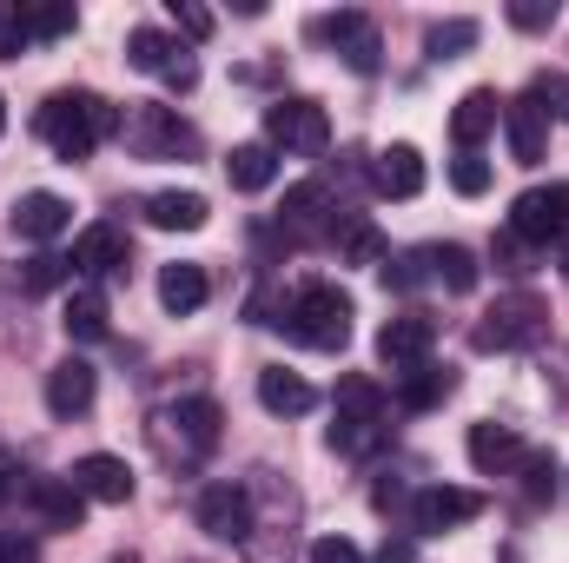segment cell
I'll return each mask as SVG.
<instances>
[{
	"instance_id": "51",
	"label": "cell",
	"mask_w": 569,
	"mask_h": 563,
	"mask_svg": "<svg viewBox=\"0 0 569 563\" xmlns=\"http://www.w3.org/2000/svg\"><path fill=\"white\" fill-rule=\"evenodd\" d=\"M563 491H569V484H563Z\"/></svg>"
},
{
	"instance_id": "7",
	"label": "cell",
	"mask_w": 569,
	"mask_h": 563,
	"mask_svg": "<svg viewBox=\"0 0 569 563\" xmlns=\"http://www.w3.org/2000/svg\"><path fill=\"white\" fill-rule=\"evenodd\" d=\"M120 134H127V146H133L140 159H179V152H192V127H186L172 107H152V100L120 120Z\"/></svg>"
},
{
	"instance_id": "36",
	"label": "cell",
	"mask_w": 569,
	"mask_h": 563,
	"mask_svg": "<svg viewBox=\"0 0 569 563\" xmlns=\"http://www.w3.org/2000/svg\"><path fill=\"white\" fill-rule=\"evenodd\" d=\"M530 100H537L550 120H569V73H537V80H530Z\"/></svg>"
},
{
	"instance_id": "18",
	"label": "cell",
	"mask_w": 569,
	"mask_h": 563,
	"mask_svg": "<svg viewBox=\"0 0 569 563\" xmlns=\"http://www.w3.org/2000/svg\"><path fill=\"white\" fill-rule=\"evenodd\" d=\"M27 497H33V511H40L53 531H80V517H87V497H80L73 477H33Z\"/></svg>"
},
{
	"instance_id": "29",
	"label": "cell",
	"mask_w": 569,
	"mask_h": 563,
	"mask_svg": "<svg viewBox=\"0 0 569 563\" xmlns=\"http://www.w3.org/2000/svg\"><path fill=\"white\" fill-rule=\"evenodd\" d=\"M284 226H298V233H311V226H318V219H325V213H331V186H325V179H298V186H291V192H284Z\"/></svg>"
},
{
	"instance_id": "27",
	"label": "cell",
	"mask_w": 569,
	"mask_h": 563,
	"mask_svg": "<svg viewBox=\"0 0 569 563\" xmlns=\"http://www.w3.org/2000/svg\"><path fill=\"white\" fill-rule=\"evenodd\" d=\"M179 53H186V47H179V40H166L159 27H133V33H127V60H133L140 73H159V80H166Z\"/></svg>"
},
{
	"instance_id": "9",
	"label": "cell",
	"mask_w": 569,
	"mask_h": 563,
	"mask_svg": "<svg viewBox=\"0 0 569 563\" xmlns=\"http://www.w3.org/2000/svg\"><path fill=\"white\" fill-rule=\"evenodd\" d=\"M199 531L219 544H246L252 537V497L246 484H206L199 491Z\"/></svg>"
},
{
	"instance_id": "12",
	"label": "cell",
	"mask_w": 569,
	"mask_h": 563,
	"mask_svg": "<svg viewBox=\"0 0 569 563\" xmlns=\"http://www.w3.org/2000/svg\"><path fill=\"white\" fill-rule=\"evenodd\" d=\"M477 511H483V497L477 491H457V484H430V491H418V504H411V517H418L425 537H443V531L470 524Z\"/></svg>"
},
{
	"instance_id": "48",
	"label": "cell",
	"mask_w": 569,
	"mask_h": 563,
	"mask_svg": "<svg viewBox=\"0 0 569 563\" xmlns=\"http://www.w3.org/2000/svg\"><path fill=\"white\" fill-rule=\"evenodd\" d=\"M0 471H13V451H7V437H0Z\"/></svg>"
},
{
	"instance_id": "10",
	"label": "cell",
	"mask_w": 569,
	"mask_h": 563,
	"mask_svg": "<svg viewBox=\"0 0 569 563\" xmlns=\"http://www.w3.org/2000/svg\"><path fill=\"white\" fill-rule=\"evenodd\" d=\"M430 345H437V325H430L425 312H398V318H385V332H378V358H385L391 372L425 365Z\"/></svg>"
},
{
	"instance_id": "21",
	"label": "cell",
	"mask_w": 569,
	"mask_h": 563,
	"mask_svg": "<svg viewBox=\"0 0 569 563\" xmlns=\"http://www.w3.org/2000/svg\"><path fill=\"white\" fill-rule=\"evenodd\" d=\"M206 292H212L206 266H192V259H179V266H159V305H166L172 318L199 312V305H206Z\"/></svg>"
},
{
	"instance_id": "8",
	"label": "cell",
	"mask_w": 569,
	"mask_h": 563,
	"mask_svg": "<svg viewBox=\"0 0 569 563\" xmlns=\"http://www.w3.org/2000/svg\"><path fill=\"white\" fill-rule=\"evenodd\" d=\"M311 33H318V40H331V47H338V60H345L351 73H378V60H385V40H378L371 13H358V7H345V13H325Z\"/></svg>"
},
{
	"instance_id": "17",
	"label": "cell",
	"mask_w": 569,
	"mask_h": 563,
	"mask_svg": "<svg viewBox=\"0 0 569 563\" xmlns=\"http://www.w3.org/2000/svg\"><path fill=\"white\" fill-rule=\"evenodd\" d=\"M73 226V206L60 199V192H27V199H13V233L20 239H60Z\"/></svg>"
},
{
	"instance_id": "23",
	"label": "cell",
	"mask_w": 569,
	"mask_h": 563,
	"mask_svg": "<svg viewBox=\"0 0 569 563\" xmlns=\"http://www.w3.org/2000/svg\"><path fill=\"white\" fill-rule=\"evenodd\" d=\"M60 325H67V338H73V345H100V338H107V298H100L93 285L67 292V305H60Z\"/></svg>"
},
{
	"instance_id": "37",
	"label": "cell",
	"mask_w": 569,
	"mask_h": 563,
	"mask_svg": "<svg viewBox=\"0 0 569 563\" xmlns=\"http://www.w3.org/2000/svg\"><path fill=\"white\" fill-rule=\"evenodd\" d=\"M450 186H457L463 199H477V192L490 186V166H483L477 152H457V159H450Z\"/></svg>"
},
{
	"instance_id": "40",
	"label": "cell",
	"mask_w": 569,
	"mask_h": 563,
	"mask_svg": "<svg viewBox=\"0 0 569 563\" xmlns=\"http://www.w3.org/2000/svg\"><path fill=\"white\" fill-rule=\"evenodd\" d=\"M172 20H179L186 40H206V33H212V13H206L199 0H172Z\"/></svg>"
},
{
	"instance_id": "19",
	"label": "cell",
	"mask_w": 569,
	"mask_h": 563,
	"mask_svg": "<svg viewBox=\"0 0 569 563\" xmlns=\"http://www.w3.org/2000/svg\"><path fill=\"white\" fill-rule=\"evenodd\" d=\"M503 134H510V159H517V166H537V159H543V140H550L543 107H537L530 93L510 100V107H503Z\"/></svg>"
},
{
	"instance_id": "34",
	"label": "cell",
	"mask_w": 569,
	"mask_h": 563,
	"mask_svg": "<svg viewBox=\"0 0 569 563\" xmlns=\"http://www.w3.org/2000/svg\"><path fill=\"white\" fill-rule=\"evenodd\" d=\"M557 477H563V471H557L550 451H523V497H530V504H543V497L557 491Z\"/></svg>"
},
{
	"instance_id": "39",
	"label": "cell",
	"mask_w": 569,
	"mask_h": 563,
	"mask_svg": "<svg viewBox=\"0 0 569 563\" xmlns=\"http://www.w3.org/2000/svg\"><path fill=\"white\" fill-rule=\"evenodd\" d=\"M73 273V259H53V253H40L33 266H27V292H47V285H60Z\"/></svg>"
},
{
	"instance_id": "15",
	"label": "cell",
	"mask_w": 569,
	"mask_h": 563,
	"mask_svg": "<svg viewBox=\"0 0 569 563\" xmlns=\"http://www.w3.org/2000/svg\"><path fill=\"white\" fill-rule=\"evenodd\" d=\"M463 451H470V464H477L483 477H503L510 464H523V437H517L510 424H470Z\"/></svg>"
},
{
	"instance_id": "42",
	"label": "cell",
	"mask_w": 569,
	"mask_h": 563,
	"mask_svg": "<svg viewBox=\"0 0 569 563\" xmlns=\"http://www.w3.org/2000/svg\"><path fill=\"white\" fill-rule=\"evenodd\" d=\"M311 563H365V551H358L351 537H318V544H311Z\"/></svg>"
},
{
	"instance_id": "26",
	"label": "cell",
	"mask_w": 569,
	"mask_h": 563,
	"mask_svg": "<svg viewBox=\"0 0 569 563\" xmlns=\"http://www.w3.org/2000/svg\"><path fill=\"white\" fill-rule=\"evenodd\" d=\"M450 398V372H437V365H411V372H398V405L405 412H430V405H443Z\"/></svg>"
},
{
	"instance_id": "28",
	"label": "cell",
	"mask_w": 569,
	"mask_h": 563,
	"mask_svg": "<svg viewBox=\"0 0 569 563\" xmlns=\"http://www.w3.org/2000/svg\"><path fill=\"white\" fill-rule=\"evenodd\" d=\"M425 266L443 292H470L477 285V253L470 246H425Z\"/></svg>"
},
{
	"instance_id": "38",
	"label": "cell",
	"mask_w": 569,
	"mask_h": 563,
	"mask_svg": "<svg viewBox=\"0 0 569 563\" xmlns=\"http://www.w3.org/2000/svg\"><path fill=\"white\" fill-rule=\"evenodd\" d=\"M510 27H523V33L557 27V0H510Z\"/></svg>"
},
{
	"instance_id": "20",
	"label": "cell",
	"mask_w": 569,
	"mask_h": 563,
	"mask_svg": "<svg viewBox=\"0 0 569 563\" xmlns=\"http://www.w3.org/2000/svg\"><path fill=\"white\" fill-rule=\"evenodd\" d=\"M259 405H266L272 418H305V412L318 405V392H311L298 372H284V365H266V372H259Z\"/></svg>"
},
{
	"instance_id": "1",
	"label": "cell",
	"mask_w": 569,
	"mask_h": 563,
	"mask_svg": "<svg viewBox=\"0 0 569 563\" xmlns=\"http://www.w3.org/2000/svg\"><path fill=\"white\" fill-rule=\"evenodd\" d=\"M120 134V107H107L100 93H53L47 107H40V140L53 146L67 166L73 159H87L100 140H113Z\"/></svg>"
},
{
	"instance_id": "16",
	"label": "cell",
	"mask_w": 569,
	"mask_h": 563,
	"mask_svg": "<svg viewBox=\"0 0 569 563\" xmlns=\"http://www.w3.org/2000/svg\"><path fill=\"white\" fill-rule=\"evenodd\" d=\"M371 179H378V192L385 199H418L425 192V152L418 146H385L378 152V166H371Z\"/></svg>"
},
{
	"instance_id": "6",
	"label": "cell",
	"mask_w": 569,
	"mask_h": 563,
	"mask_svg": "<svg viewBox=\"0 0 569 563\" xmlns=\"http://www.w3.org/2000/svg\"><path fill=\"white\" fill-rule=\"evenodd\" d=\"M266 146L272 152H325L331 146V120H325V107L318 100H279V107H266Z\"/></svg>"
},
{
	"instance_id": "41",
	"label": "cell",
	"mask_w": 569,
	"mask_h": 563,
	"mask_svg": "<svg viewBox=\"0 0 569 563\" xmlns=\"http://www.w3.org/2000/svg\"><path fill=\"white\" fill-rule=\"evenodd\" d=\"M20 47H27V20L20 7H0V60H20Z\"/></svg>"
},
{
	"instance_id": "50",
	"label": "cell",
	"mask_w": 569,
	"mask_h": 563,
	"mask_svg": "<svg viewBox=\"0 0 569 563\" xmlns=\"http://www.w3.org/2000/svg\"><path fill=\"white\" fill-rule=\"evenodd\" d=\"M563 279H569V246H563Z\"/></svg>"
},
{
	"instance_id": "49",
	"label": "cell",
	"mask_w": 569,
	"mask_h": 563,
	"mask_svg": "<svg viewBox=\"0 0 569 563\" xmlns=\"http://www.w3.org/2000/svg\"><path fill=\"white\" fill-rule=\"evenodd\" d=\"M0 134H7V100H0Z\"/></svg>"
},
{
	"instance_id": "24",
	"label": "cell",
	"mask_w": 569,
	"mask_h": 563,
	"mask_svg": "<svg viewBox=\"0 0 569 563\" xmlns=\"http://www.w3.org/2000/svg\"><path fill=\"white\" fill-rule=\"evenodd\" d=\"M497 127V93L490 87H470L463 100H457V113H450V140L463 146V152H477V140Z\"/></svg>"
},
{
	"instance_id": "30",
	"label": "cell",
	"mask_w": 569,
	"mask_h": 563,
	"mask_svg": "<svg viewBox=\"0 0 569 563\" xmlns=\"http://www.w3.org/2000/svg\"><path fill=\"white\" fill-rule=\"evenodd\" d=\"M338 418H351V424H385V392H378L371 378H345V385H338Z\"/></svg>"
},
{
	"instance_id": "14",
	"label": "cell",
	"mask_w": 569,
	"mask_h": 563,
	"mask_svg": "<svg viewBox=\"0 0 569 563\" xmlns=\"http://www.w3.org/2000/svg\"><path fill=\"white\" fill-rule=\"evenodd\" d=\"M73 484H80L87 504H127V497H133V471H127V457H113V451L80 457V464H73Z\"/></svg>"
},
{
	"instance_id": "45",
	"label": "cell",
	"mask_w": 569,
	"mask_h": 563,
	"mask_svg": "<svg viewBox=\"0 0 569 563\" xmlns=\"http://www.w3.org/2000/svg\"><path fill=\"white\" fill-rule=\"evenodd\" d=\"M0 563H40L33 537H0Z\"/></svg>"
},
{
	"instance_id": "35",
	"label": "cell",
	"mask_w": 569,
	"mask_h": 563,
	"mask_svg": "<svg viewBox=\"0 0 569 563\" xmlns=\"http://www.w3.org/2000/svg\"><path fill=\"white\" fill-rule=\"evenodd\" d=\"M378 444H385V424H351V418L331 424V451H345V457H365Z\"/></svg>"
},
{
	"instance_id": "46",
	"label": "cell",
	"mask_w": 569,
	"mask_h": 563,
	"mask_svg": "<svg viewBox=\"0 0 569 563\" xmlns=\"http://www.w3.org/2000/svg\"><path fill=\"white\" fill-rule=\"evenodd\" d=\"M378 563H418L411 537H385V544H378Z\"/></svg>"
},
{
	"instance_id": "47",
	"label": "cell",
	"mask_w": 569,
	"mask_h": 563,
	"mask_svg": "<svg viewBox=\"0 0 569 563\" xmlns=\"http://www.w3.org/2000/svg\"><path fill=\"white\" fill-rule=\"evenodd\" d=\"M13 484H20V477H13V471H0V504L13 497Z\"/></svg>"
},
{
	"instance_id": "5",
	"label": "cell",
	"mask_w": 569,
	"mask_h": 563,
	"mask_svg": "<svg viewBox=\"0 0 569 563\" xmlns=\"http://www.w3.org/2000/svg\"><path fill=\"white\" fill-rule=\"evenodd\" d=\"M563 233H569V179H550V186L517 192V206H510V239L550 246V239H563Z\"/></svg>"
},
{
	"instance_id": "31",
	"label": "cell",
	"mask_w": 569,
	"mask_h": 563,
	"mask_svg": "<svg viewBox=\"0 0 569 563\" xmlns=\"http://www.w3.org/2000/svg\"><path fill=\"white\" fill-rule=\"evenodd\" d=\"M477 33H483L477 20H437V27L425 33V53L430 60H457L463 47H477Z\"/></svg>"
},
{
	"instance_id": "13",
	"label": "cell",
	"mask_w": 569,
	"mask_h": 563,
	"mask_svg": "<svg viewBox=\"0 0 569 563\" xmlns=\"http://www.w3.org/2000/svg\"><path fill=\"white\" fill-rule=\"evenodd\" d=\"M127 259H133V246H127V233L120 226H87L80 239H73V273H87V279H107V273H127Z\"/></svg>"
},
{
	"instance_id": "2",
	"label": "cell",
	"mask_w": 569,
	"mask_h": 563,
	"mask_svg": "<svg viewBox=\"0 0 569 563\" xmlns=\"http://www.w3.org/2000/svg\"><path fill=\"white\" fill-rule=\"evenodd\" d=\"M351 298L338 292V285H325V279H311V285H298L291 298H284V332L298 338V345H311V352H345L351 345Z\"/></svg>"
},
{
	"instance_id": "11",
	"label": "cell",
	"mask_w": 569,
	"mask_h": 563,
	"mask_svg": "<svg viewBox=\"0 0 569 563\" xmlns=\"http://www.w3.org/2000/svg\"><path fill=\"white\" fill-rule=\"evenodd\" d=\"M93 398H100V372L87 358H60L47 372V412L53 418H80V412H93Z\"/></svg>"
},
{
	"instance_id": "22",
	"label": "cell",
	"mask_w": 569,
	"mask_h": 563,
	"mask_svg": "<svg viewBox=\"0 0 569 563\" xmlns=\"http://www.w3.org/2000/svg\"><path fill=\"white\" fill-rule=\"evenodd\" d=\"M146 219H152L159 233H199V226L212 219V206H206L199 192H152V199H146Z\"/></svg>"
},
{
	"instance_id": "25",
	"label": "cell",
	"mask_w": 569,
	"mask_h": 563,
	"mask_svg": "<svg viewBox=\"0 0 569 563\" xmlns=\"http://www.w3.org/2000/svg\"><path fill=\"white\" fill-rule=\"evenodd\" d=\"M226 179H232L239 192H266V186L279 179V152H272L266 140L232 146V159H226Z\"/></svg>"
},
{
	"instance_id": "32",
	"label": "cell",
	"mask_w": 569,
	"mask_h": 563,
	"mask_svg": "<svg viewBox=\"0 0 569 563\" xmlns=\"http://www.w3.org/2000/svg\"><path fill=\"white\" fill-rule=\"evenodd\" d=\"M345 259H351V266H385V233H378L371 219H351V226H345Z\"/></svg>"
},
{
	"instance_id": "44",
	"label": "cell",
	"mask_w": 569,
	"mask_h": 563,
	"mask_svg": "<svg viewBox=\"0 0 569 563\" xmlns=\"http://www.w3.org/2000/svg\"><path fill=\"white\" fill-rule=\"evenodd\" d=\"M418 266H425V259H418V253H411V259H398V273H391V266H385V285H398V292H411V285L425 279V273H418Z\"/></svg>"
},
{
	"instance_id": "4",
	"label": "cell",
	"mask_w": 569,
	"mask_h": 563,
	"mask_svg": "<svg viewBox=\"0 0 569 563\" xmlns=\"http://www.w3.org/2000/svg\"><path fill=\"white\" fill-rule=\"evenodd\" d=\"M543 325H550V305L537 292H510V298H497L483 312V325L470 332V345L477 352H523V345L543 338Z\"/></svg>"
},
{
	"instance_id": "33",
	"label": "cell",
	"mask_w": 569,
	"mask_h": 563,
	"mask_svg": "<svg viewBox=\"0 0 569 563\" xmlns=\"http://www.w3.org/2000/svg\"><path fill=\"white\" fill-rule=\"evenodd\" d=\"M20 20H27V40H60V33H73V7H20Z\"/></svg>"
},
{
	"instance_id": "3",
	"label": "cell",
	"mask_w": 569,
	"mask_h": 563,
	"mask_svg": "<svg viewBox=\"0 0 569 563\" xmlns=\"http://www.w3.org/2000/svg\"><path fill=\"white\" fill-rule=\"evenodd\" d=\"M152 451L166 464H206L219 451V405L212 398H179V405H159L152 412Z\"/></svg>"
},
{
	"instance_id": "43",
	"label": "cell",
	"mask_w": 569,
	"mask_h": 563,
	"mask_svg": "<svg viewBox=\"0 0 569 563\" xmlns=\"http://www.w3.org/2000/svg\"><path fill=\"white\" fill-rule=\"evenodd\" d=\"M166 87L192 93V87H199V60H192V53H179V60H172V73H166Z\"/></svg>"
}]
</instances>
